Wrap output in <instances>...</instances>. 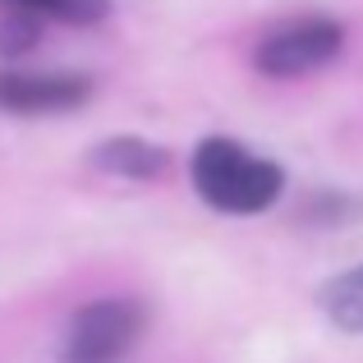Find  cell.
<instances>
[{
	"label": "cell",
	"mask_w": 363,
	"mask_h": 363,
	"mask_svg": "<svg viewBox=\"0 0 363 363\" xmlns=\"http://www.w3.org/2000/svg\"><path fill=\"white\" fill-rule=\"evenodd\" d=\"M18 14H51L65 23H97L106 14V0H5Z\"/></svg>",
	"instance_id": "52a82bcc"
},
{
	"label": "cell",
	"mask_w": 363,
	"mask_h": 363,
	"mask_svg": "<svg viewBox=\"0 0 363 363\" xmlns=\"http://www.w3.org/2000/svg\"><path fill=\"white\" fill-rule=\"evenodd\" d=\"M92 97V83L83 74H23L0 69V111L9 116H55L74 111Z\"/></svg>",
	"instance_id": "277c9868"
},
{
	"label": "cell",
	"mask_w": 363,
	"mask_h": 363,
	"mask_svg": "<svg viewBox=\"0 0 363 363\" xmlns=\"http://www.w3.org/2000/svg\"><path fill=\"white\" fill-rule=\"evenodd\" d=\"M189 175L207 207L230 216H257L285 194V170L235 138H203L189 157Z\"/></svg>",
	"instance_id": "6da1fadb"
},
{
	"label": "cell",
	"mask_w": 363,
	"mask_h": 363,
	"mask_svg": "<svg viewBox=\"0 0 363 363\" xmlns=\"http://www.w3.org/2000/svg\"><path fill=\"white\" fill-rule=\"evenodd\" d=\"M92 166L106 170V175H120V179H157L170 166V157L157 143L124 133V138H106L92 147Z\"/></svg>",
	"instance_id": "5b68a950"
},
{
	"label": "cell",
	"mask_w": 363,
	"mask_h": 363,
	"mask_svg": "<svg viewBox=\"0 0 363 363\" xmlns=\"http://www.w3.org/2000/svg\"><path fill=\"white\" fill-rule=\"evenodd\" d=\"M143 336V308L133 299H97L74 313L65 331V363H120Z\"/></svg>",
	"instance_id": "3957f363"
},
{
	"label": "cell",
	"mask_w": 363,
	"mask_h": 363,
	"mask_svg": "<svg viewBox=\"0 0 363 363\" xmlns=\"http://www.w3.org/2000/svg\"><path fill=\"white\" fill-rule=\"evenodd\" d=\"M345 46V28L336 18H294V23H281L257 42V69L267 79H303V74L331 65Z\"/></svg>",
	"instance_id": "7a4b0ae2"
},
{
	"label": "cell",
	"mask_w": 363,
	"mask_h": 363,
	"mask_svg": "<svg viewBox=\"0 0 363 363\" xmlns=\"http://www.w3.org/2000/svg\"><path fill=\"white\" fill-rule=\"evenodd\" d=\"M318 303L340 331L363 336V262L350 267V272H340V276H331L318 290Z\"/></svg>",
	"instance_id": "8992f818"
}]
</instances>
